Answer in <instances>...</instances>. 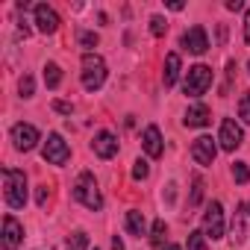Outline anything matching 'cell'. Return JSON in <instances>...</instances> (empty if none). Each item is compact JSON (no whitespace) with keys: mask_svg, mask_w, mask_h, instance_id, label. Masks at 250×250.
<instances>
[{"mask_svg":"<svg viewBox=\"0 0 250 250\" xmlns=\"http://www.w3.org/2000/svg\"><path fill=\"white\" fill-rule=\"evenodd\" d=\"M209 85H212V68H206V65H194V68H188V74H186V85H183V91H186L188 97H200V94H206Z\"/></svg>","mask_w":250,"mask_h":250,"instance_id":"cell-4","label":"cell"},{"mask_svg":"<svg viewBox=\"0 0 250 250\" xmlns=\"http://www.w3.org/2000/svg\"><path fill=\"white\" fill-rule=\"evenodd\" d=\"M183 47L186 50H191V53H206L209 50V39H206V30L200 27V24H194V27H188L186 33H183Z\"/></svg>","mask_w":250,"mask_h":250,"instance_id":"cell-10","label":"cell"},{"mask_svg":"<svg viewBox=\"0 0 250 250\" xmlns=\"http://www.w3.org/2000/svg\"><path fill=\"white\" fill-rule=\"evenodd\" d=\"M3 188H6V203L12 209L27 206V174L18 168H3Z\"/></svg>","mask_w":250,"mask_h":250,"instance_id":"cell-2","label":"cell"},{"mask_svg":"<svg viewBox=\"0 0 250 250\" xmlns=\"http://www.w3.org/2000/svg\"><path fill=\"white\" fill-rule=\"evenodd\" d=\"M244 42L250 44V9L244 12Z\"/></svg>","mask_w":250,"mask_h":250,"instance_id":"cell-32","label":"cell"},{"mask_svg":"<svg viewBox=\"0 0 250 250\" xmlns=\"http://www.w3.org/2000/svg\"><path fill=\"white\" fill-rule=\"evenodd\" d=\"M94 250H97V247H94Z\"/></svg>","mask_w":250,"mask_h":250,"instance_id":"cell-38","label":"cell"},{"mask_svg":"<svg viewBox=\"0 0 250 250\" xmlns=\"http://www.w3.org/2000/svg\"><path fill=\"white\" fill-rule=\"evenodd\" d=\"M33 12H36V27H39L44 36H50V33H56V30H59V15H56L47 3H39Z\"/></svg>","mask_w":250,"mask_h":250,"instance_id":"cell-12","label":"cell"},{"mask_svg":"<svg viewBox=\"0 0 250 250\" xmlns=\"http://www.w3.org/2000/svg\"><path fill=\"white\" fill-rule=\"evenodd\" d=\"M83 88L85 91H97L106 83V62L97 53H83Z\"/></svg>","mask_w":250,"mask_h":250,"instance_id":"cell-3","label":"cell"},{"mask_svg":"<svg viewBox=\"0 0 250 250\" xmlns=\"http://www.w3.org/2000/svg\"><path fill=\"white\" fill-rule=\"evenodd\" d=\"M88 247V235L80 229V232H74L71 235V241H68V250H85Z\"/></svg>","mask_w":250,"mask_h":250,"instance_id":"cell-24","label":"cell"},{"mask_svg":"<svg viewBox=\"0 0 250 250\" xmlns=\"http://www.w3.org/2000/svg\"><path fill=\"white\" fill-rule=\"evenodd\" d=\"M80 47H85V53H91V47H97V33L83 30L80 33Z\"/></svg>","mask_w":250,"mask_h":250,"instance_id":"cell-27","label":"cell"},{"mask_svg":"<svg viewBox=\"0 0 250 250\" xmlns=\"http://www.w3.org/2000/svg\"><path fill=\"white\" fill-rule=\"evenodd\" d=\"M24 238V227L18 224L15 215H6L3 218V238H0V244H3V250H15Z\"/></svg>","mask_w":250,"mask_h":250,"instance_id":"cell-11","label":"cell"},{"mask_svg":"<svg viewBox=\"0 0 250 250\" xmlns=\"http://www.w3.org/2000/svg\"><path fill=\"white\" fill-rule=\"evenodd\" d=\"M186 127H206V124L212 121V112H209V106L206 103H197V106H191L188 112H186Z\"/></svg>","mask_w":250,"mask_h":250,"instance_id":"cell-15","label":"cell"},{"mask_svg":"<svg viewBox=\"0 0 250 250\" xmlns=\"http://www.w3.org/2000/svg\"><path fill=\"white\" fill-rule=\"evenodd\" d=\"M180 68H183V62H180V53H168V56H165V74H162V83H165V88H171V85L177 83V77H180Z\"/></svg>","mask_w":250,"mask_h":250,"instance_id":"cell-16","label":"cell"},{"mask_svg":"<svg viewBox=\"0 0 250 250\" xmlns=\"http://www.w3.org/2000/svg\"><path fill=\"white\" fill-rule=\"evenodd\" d=\"M44 83H47V88H59V83H62V68H59L56 62H47V65H44Z\"/></svg>","mask_w":250,"mask_h":250,"instance_id":"cell-18","label":"cell"},{"mask_svg":"<svg viewBox=\"0 0 250 250\" xmlns=\"http://www.w3.org/2000/svg\"><path fill=\"white\" fill-rule=\"evenodd\" d=\"M142 145H145V153H147L150 159H159V156L165 153L162 133H159V127H156V124H150V127L145 130V136H142Z\"/></svg>","mask_w":250,"mask_h":250,"instance_id":"cell-14","label":"cell"},{"mask_svg":"<svg viewBox=\"0 0 250 250\" xmlns=\"http://www.w3.org/2000/svg\"><path fill=\"white\" fill-rule=\"evenodd\" d=\"M18 91H21V97H33L36 83H33V77H30V74H24V77L18 80Z\"/></svg>","mask_w":250,"mask_h":250,"instance_id":"cell-22","label":"cell"},{"mask_svg":"<svg viewBox=\"0 0 250 250\" xmlns=\"http://www.w3.org/2000/svg\"><path fill=\"white\" fill-rule=\"evenodd\" d=\"M244 215H247V212H244V206H241V212L232 218V232H235L232 238H235V241H244V238H247V229H244Z\"/></svg>","mask_w":250,"mask_h":250,"instance_id":"cell-19","label":"cell"},{"mask_svg":"<svg viewBox=\"0 0 250 250\" xmlns=\"http://www.w3.org/2000/svg\"><path fill=\"white\" fill-rule=\"evenodd\" d=\"M165 235H168V227H165V221H156V224H153V232H150V241H153V247H162V244H165Z\"/></svg>","mask_w":250,"mask_h":250,"instance_id":"cell-20","label":"cell"},{"mask_svg":"<svg viewBox=\"0 0 250 250\" xmlns=\"http://www.w3.org/2000/svg\"><path fill=\"white\" fill-rule=\"evenodd\" d=\"M12 142H15V147L18 150H33L36 145H39V130L33 127V124H15L12 127Z\"/></svg>","mask_w":250,"mask_h":250,"instance_id":"cell-9","label":"cell"},{"mask_svg":"<svg viewBox=\"0 0 250 250\" xmlns=\"http://www.w3.org/2000/svg\"><path fill=\"white\" fill-rule=\"evenodd\" d=\"M127 229H130V235H136V238H142V235L147 232V224H145V215H142V212H136V209H130V212H127Z\"/></svg>","mask_w":250,"mask_h":250,"instance_id":"cell-17","label":"cell"},{"mask_svg":"<svg viewBox=\"0 0 250 250\" xmlns=\"http://www.w3.org/2000/svg\"><path fill=\"white\" fill-rule=\"evenodd\" d=\"M147 174H150V165H147L145 159H136V165H133V177H136V180H147Z\"/></svg>","mask_w":250,"mask_h":250,"instance_id":"cell-28","label":"cell"},{"mask_svg":"<svg viewBox=\"0 0 250 250\" xmlns=\"http://www.w3.org/2000/svg\"><path fill=\"white\" fill-rule=\"evenodd\" d=\"M200 200H203V180L197 177V180H194V188H191V197H188V203H191V206H197Z\"/></svg>","mask_w":250,"mask_h":250,"instance_id":"cell-29","label":"cell"},{"mask_svg":"<svg viewBox=\"0 0 250 250\" xmlns=\"http://www.w3.org/2000/svg\"><path fill=\"white\" fill-rule=\"evenodd\" d=\"M244 212H247V215H250V203H244Z\"/></svg>","mask_w":250,"mask_h":250,"instance_id":"cell-36","label":"cell"},{"mask_svg":"<svg viewBox=\"0 0 250 250\" xmlns=\"http://www.w3.org/2000/svg\"><path fill=\"white\" fill-rule=\"evenodd\" d=\"M241 142H244V133H241V127L232 121V118H227V121H221V133H218V145L224 147V150H235V147H241Z\"/></svg>","mask_w":250,"mask_h":250,"instance_id":"cell-8","label":"cell"},{"mask_svg":"<svg viewBox=\"0 0 250 250\" xmlns=\"http://www.w3.org/2000/svg\"><path fill=\"white\" fill-rule=\"evenodd\" d=\"M232 180H235L238 186H244V183L250 180V168H247V162H235V165H232Z\"/></svg>","mask_w":250,"mask_h":250,"instance_id":"cell-21","label":"cell"},{"mask_svg":"<svg viewBox=\"0 0 250 250\" xmlns=\"http://www.w3.org/2000/svg\"><path fill=\"white\" fill-rule=\"evenodd\" d=\"M53 109H56L59 115H71V112H74V106H71L68 100H53Z\"/></svg>","mask_w":250,"mask_h":250,"instance_id":"cell-30","label":"cell"},{"mask_svg":"<svg viewBox=\"0 0 250 250\" xmlns=\"http://www.w3.org/2000/svg\"><path fill=\"white\" fill-rule=\"evenodd\" d=\"M215 156H218V145L212 142V136H200V139L191 142V159H194L197 165L209 168V165L215 162Z\"/></svg>","mask_w":250,"mask_h":250,"instance_id":"cell-7","label":"cell"},{"mask_svg":"<svg viewBox=\"0 0 250 250\" xmlns=\"http://www.w3.org/2000/svg\"><path fill=\"white\" fill-rule=\"evenodd\" d=\"M91 150H94L100 159H112V156L118 153V139H115L109 130H100V133L94 136V142H91Z\"/></svg>","mask_w":250,"mask_h":250,"instance_id":"cell-13","label":"cell"},{"mask_svg":"<svg viewBox=\"0 0 250 250\" xmlns=\"http://www.w3.org/2000/svg\"><path fill=\"white\" fill-rule=\"evenodd\" d=\"M188 250H206V235L200 229L188 232Z\"/></svg>","mask_w":250,"mask_h":250,"instance_id":"cell-23","label":"cell"},{"mask_svg":"<svg viewBox=\"0 0 250 250\" xmlns=\"http://www.w3.org/2000/svg\"><path fill=\"white\" fill-rule=\"evenodd\" d=\"M238 118H241L244 124H250V91H244L241 100H238Z\"/></svg>","mask_w":250,"mask_h":250,"instance_id":"cell-25","label":"cell"},{"mask_svg":"<svg viewBox=\"0 0 250 250\" xmlns=\"http://www.w3.org/2000/svg\"><path fill=\"white\" fill-rule=\"evenodd\" d=\"M112 250H124V241H121V238H118V235H115V238H112Z\"/></svg>","mask_w":250,"mask_h":250,"instance_id":"cell-34","label":"cell"},{"mask_svg":"<svg viewBox=\"0 0 250 250\" xmlns=\"http://www.w3.org/2000/svg\"><path fill=\"white\" fill-rule=\"evenodd\" d=\"M165 250H183V247H180V244H168Z\"/></svg>","mask_w":250,"mask_h":250,"instance_id":"cell-35","label":"cell"},{"mask_svg":"<svg viewBox=\"0 0 250 250\" xmlns=\"http://www.w3.org/2000/svg\"><path fill=\"white\" fill-rule=\"evenodd\" d=\"M227 9H229V12H241V9H244V3H241V0H229Z\"/></svg>","mask_w":250,"mask_h":250,"instance_id":"cell-33","label":"cell"},{"mask_svg":"<svg viewBox=\"0 0 250 250\" xmlns=\"http://www.w3.org/2000/svg\"><path fill=\"white\" fill-rule=\"evenodd\" d=\"M42 156H44V162H50V165H65V162L71 159V147L65 145V139H62L59 133H50L47 142H44Z\"/></svg>","mask_w":250,"mask_h":250,"instance_id":"cell-5","label":"cell"},{"mask_svg":"<svg viewBox=\"0 0 250 250\" xmlns=\"http://www.w3.org/2000/svg\"><path fill=\"white\" fill-rule=\"evenodd\" d=\"M36 200H39V206H44V203H47V186H39V191H36Z\"/></svg>","mask_w":250,"mask_h":250,"instance_id":"cell-31","label":"cell"},{"mask_svg":"<svg viewBox=\"0 0 250 250\" xmlns=\"http://www.w3.org/2000/svg\"><path fill=\"white\" fill-rule=\"evenodd\" d=\"M247 71H250V62H247Z\"/></svg>","mask_w":250,"mask_h":250,"instance_id":"cell-37","label":"cell"},{"mask_svg":"<svg viewBox=\"0 0 250 250\" xmlns=\"http://www.w3.org/2000/svg\"><path fill=\"white\" fill-rule=\"evenodd\" d=\"M203 235H209L212 241L224 238V206L218 200H212L206 206V215H203Z\"/></svg>","mask_w":250,"mask_h":250,"instance_id":"cell-6","label":"cell"},{"mask_svg":"<svg viewBox=\"0 0 250 250\" xmlns=\"http://www.w3.org/2000/svg\"><path fill=\"white\" fill-rule=\"evenodd\" d=\"M150 33H153V36H165V33H168V21H165L162 15H153V18H150Z\"/></svg>","mask_w":250,"mask_h":250,"instance_id":"cell-26","label":"cell"},{"mask_svg":"<svg viewBox=\"0 0 250 250\" xmlns=\"http://www.w3.org/2000/svg\"><path fill=\"white\" fill-rule=\"evenodd\" d=\"M74 200H80V203H83L85 209H91V212H100V209H103V194H100V188H97L94 174L83 171V174L77 177V183H74Z\"/></svg>","mask_w":250,"mask_h":250,"instance_id":"cell-1","label":"cell"}]
</instances>
